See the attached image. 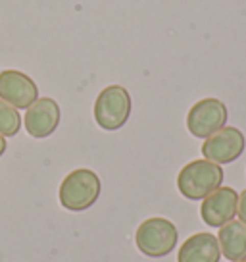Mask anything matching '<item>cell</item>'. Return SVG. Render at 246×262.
<instances>
[{"label": "cell", "instance_id": "1", "mask_svg": "<svg viewBox=\"0 0 246 262\" xmlns=\"http://www.w3.org/2000/svg\"><path fill=\"white\" fill-rule=\"evenodd\" d=\"M223 183V168L212 160H192L181 168L177 189L189 201H202Z\"/></svg>", "mask_w": 246, "mask_h": 262}, {"label": "cell", "instance_id": "2", "mask_svg": "<svg viewBox=\"0 0 246 262\" xmlns=\"http://www.w3.org/2000/svg\"><path fill=\"white\" fill-rule=\"evenodd\" d=\"M100 178L89 168H77L64 178L58 199L60 205L69 212H83L99 201L100 196Z\"/></svg>", "mask_w": 246, "mask_h": 262}, {"label": "cell", "instance_id": "3", "mask_svg": "<svg viewBox=\"0 0 246 262\" xmlns=\"http://www.w3.org/2000/svg\"><path fill=\"white\" fill-rule=\"evenodd\" d=\"M179 239L175 224L165 218H148L135 233V243L148 258H164L171 253Z\"/></svg>", "mask_w": 246, "mask_h": 262}, {"label": "cell", "instance_id": "4", "mask_svg": "<svg viewBox=\"0 0 246 262\" xmlns=\"http://www.w3.org/2000/svg\"><path fill=\"white\" fill-rule=\"evenodd\" d=\"M131 116V95L121 85H110L100 91L94 102V120L102 129H121Z\"/></svg>", "mask_w": 246, "mask_h": 262}, {"label": "cell", "instance_id": "5", "mask_svg": "<svg viewBox=\"0 0 246 262\" xmlns=\"http://www.w3.org/2000/svg\"><path fill=\"white\" fill-rule=\"evenodd\" d=\"M227 106L219 98H202L187 114V129L198 139H208L227 123Z\"/></svg>", "mask_w": 246, "mask_h": 262}, {"label": "cell", "instance_id": "6", "mask_svg": "<svg viewBox=\"0 0 246 262\" xmlns=\"http://www.w3.org/2000/svg\"><path fill=\"white\" fill-rule=\"evenodd\" d=\"M244 133L238 127L225 125L202 143V155L206 160H212L222 166V164L235 162L238 156L244 152Z\"/></svg>", "mask_w": 246, "mask_h": 262}, {"label": "cell", "instance_id": "7", "mask_svg": "<svg viewBox=\"0 0 246 262\" xmlns=\"http://www.w3.org/2000/svg\"><path fill=\"white\" fill-rule=\"evenodd\" d=\"M0 98L17 110H27L39 98V89L23 72L4 70L0 72Z\"/></svg>", "mask_w": 246, "mask_h": 262}, {"label": "cell", "instance_id": "8", "mask_svg": "<svg viewBox=\"0 0 246 262\" xmlns=\"http://www.w3.org/2000/svg\"><path fill=\"white\" fill-rule=\"evenodd\" d=\"M62 120V110L54 98H37L25 112V129L35 139H44L58 129Z\"/></svg>", "mask_w": 246, "mask_h": 262}, {"label": "cell", "instance_id": "9", "mask_svg": "<svg viewBox=\"0 0 246 262\" xmlns=\"http://www.w3.org/2000/svg\"><path fill=\"white\" fill-rule=\"evenodd\" d=\"M238 193L233 187H217L202 199L200 216L210 228H223L237 216Z\"/></svg>", "mask_w": 246, "mask_h": 262}, {"label": "cell", "instance_id": "10", "mask_svg": "<svg viewBox=\"0 0 246 262\" xmlns=\"http://www.w3.org/2000/svg\"><path fill=\"white\" fill-rule=\"evenodd\" d=\"M219 241L215 235L206 231L190 235L177 253V262H219Z\"/></svg>", "mask_w": 246, "mask_h": 262}, {"label": "cell", "instance_id": "11", "mask_svg": "<svg viewBox=\"0 0 246 262\" xmlns=\"http://www.w3.org/2000/svg\"><path fill=\"white\" fill-rule=\"evenodd\" d=\"M222 254L231 262L244 260L246 258V224L240 220H231L219 228L217 233Z\"/></svg>", "mask_w": 246, "mask_h": 262}, {"label": "cell", "instance_id": "12", "mask_svg": "<svg viewBox=\"0 0 246 262\" xmlns=\"http://www.w3.org/2000/svg\"><path fill=\"white\" fill-rule=\"evenodd\" d=\"M21 129V116L17 108L4 102L0 98V135L4 137H14Z\"/></svg>", "mask_w": 246, "mask_h": 262}, {"label": "cell", "instance_id": "13", "mask_svg": "<svg viewBox=\"0 0 246 262\" xmlns=\"http://www.w3.org/2000/svg\"><path fill=\"white\" fill-rule=\"evenodd\" d=\"M237 214H238V220L242 222V224H246V189L238 195Z\"/></svg>", "mask_w": 246, "mask_h": 262}, {"label": "cell", "instance_id": "14", "mask_svg": "<svg viewBox=\"0 0 246 262\" xmlns=\"http://www.w3.org/2000/svg\"><path fill=\"white\" fill-rule=\"evenodd\" d=\"M6 147H8V145H6V137H4V135H0V156L6 152Z\"/></svg>", "mask_w": 246, "mask_h": 262}, {"label": "cell", "instance_id": "15", "mask_svg": "<svg viewBox=\"0 0 246 262\" xmlns=\"http://www.w3.org/2000/svg\"><path fill=\"white\" fill-rule=\"evenodd\" d=\"M237 262H246V258H244V260H237Z\"/></svg>", "mask_w": 246, "mask_h": 262}]
</instances>
